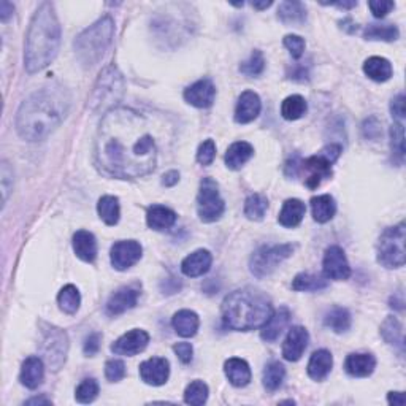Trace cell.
I'll return each instance as SVG.
<instances>
[{"label": "cell", "instance_id": "816d5d0a", "mask_svg": "<svg viewBox=\"0 0 406 406\" xmlns=\"http://www.w3.org/2000/svg\"><path fill=\"white\" fill-rule=\"evenodd\" d=\"M369 7L375 18H384L387 13L392 12L395 3L391 0H373V2H369Z\"/></svg>", "mask_w": 406, "mask_h": 406}, {"label": "cell", "instance_id": "8992f818", "mask_svg": "<svg viewBox=\"0 0 406 406\" xmlns=\"http://www.w3.org/2000/svg\"><path fill=\"white\" fill-rule=\"evenodd\" d=\"M124 92L125 81L123 73L119 72L116 65L109 64L98 75L87 105L92 113L105 114L116 108L121 98L124 97Z\"/></svg>", "mask_w": 406, "mask_h": 406}, {"label": "cell", "instance_id": "603a6c76", "mask_svg": "<svg viewBox=\"0 0 406 406\" xmlns=\"http://www.w3.org/2000/svg\"><path fill=\"white\" fill-rule=\"evenodd\" d=\"M376 369V359L373 354L367 353H354L349 354L344 362V370L348 375L354 378H367L370 376Z\"/></svg>", "mask_w": 406, "mask_h": 406}, {"label": "cell", "instance_id": "277c9868", "mask_svg": "<svg viewBox=\"0 0 406 406\" xmlns=\"http://www.w3.org/2000/svg\"><path fill=\"white\" fill-rule=\"evenodd\" d=\"M272 300L259 289L245 288L229 294L222 301L221 315L226 327L233 330H254L270 319Z\"/></svg>", "mask_w": 406, "mask_h": 406}, {"label": "cell", "instance_id": "681fc988", "mask_svg": "<svg viewBox=\"0 0 406 406\" xmlns=\"http://www.w3.org/2000/svg\"><path fill=\"white\" fill-rule=\"evenodd\" d=\"M283 43H284V46L289 49L290 56H292L294 59H300L301 56H303L306 43L300 35H294V34L286 35V37H284Z\"/></svg>", "mask_w": 406, "mask_h": 406}, {"label": "cell", "instance_id": "30bf717a", "mask_svg": "<svg viewBox=\"0 0 406 406\" xmlns=\"http://www.w3.org/2000/svg\"><path fill=\"white\" fill-rule=\"evenodd\" d=\"M226 210L221 194H219V186L213 178L206 177L200 181V189L197 194V213L203 222H215L221 219Z\"/></svg>", "mask_w": 406, "mask_h": 406}, {"label": "cell", "instance_id": "6f0895ef", "mask_svg": "<svg viewBox=\"0 0 406 406\" xmlns=\"http://www.w3.org/2000/svg\"><path fill=\"white\" fill-rule=\"evenodd\" d=\"M342 146L339 145H335V143H330L328 146L324 148V150L319 152L321 156H324L327 159V161H330L332 164H335V161L339 157V155H342Z\"/></svg>", "mask_w": 406, "mask_h": 406}, {"label": "cell", "instance_id": "9a60e30c", "mask_svg": "<svg viewBox=\"0 0 406 406\" xmlns=\"http://www.w3.org/2000/svg\"><path fill=\"white\" fill-rule=\"evenodd\" d=\"M310 333L305 327L295 326L289 330L283 343V358L289 362H297L308 348Z\"/></svg>", "mask_w": 406, "mask_h": 406}, {"label": "cell", "instance_id": "d6986e66", "mask_svg": "<svg viewBox=\"0 0 406 406\" xmlns=\"http://www.w3.org/2000/svg\"><path fill=\"white\" fill-rule=\"evenodd\" d=\"M213 256L206 249H197L181 262V272L189 278L203 276L211 268Z\"/></svg>", "mask_w": 406, "mask_h": 406}, {"label": "cell", "instance_id": "8d00e7d4", "mask_svg": "<svg viewBox=\"0 0 406 406\" xmlns=\"http://www.w3.org/2000/svg\"><path fill=\"white\" fill-rule=\"evenodd\" d=\"M284 378H286V369H284L281 362H270V364L265 367V370H263V387H265L267 391L275 392L283 386Z\"/></svg>", "mask_w": 406, "mask_h": 406}, {"label": "cell", "instance_id": "7402d4cb", "mask_svg": "<svg viewBox=\"0 0 406 406\" xmlns=\"http://www.w3.org/2000/svg\"><path fill=\"white\" fill-rule=\"evenodd\" d=\"M43 378H45V365H43V360L40 358H35V355H30L23 362V367H21L19 373V381L24 387L34 391L40 384L43 382Z\"/></svg>", "mask_w": 406, "mask_h": 406}, {"label": "cell", "instance_id": "f1b7e54d", "mask_svg": "<svg viewBox=\"0 0 406 406\" xmlns=\"http://www.w3.org/2000/svg\"><path fill=\"white\" fill-rule=\"evenodd\" d=\"M305 213H306V206L303 202L299 199H288L286 202H284L281 211H279L278 221L283 227H288V229L297 227L301 222V219H303Z\"/></svg>", "mask_w": 406, "mask_h": 406}, {"label": "cell", "instance_id": "6da1fadb", "mask_svg": "<svg viewBox=\"0 0 406 406\" xmlns=\"http://www.w3.org/2000/svg\"><path fill=\"white\" fill-rule=\"evenodd\" d=\"M157 127L134 108H113L103 114L96 135L97 166L109 177L135 179L157 167Z\"/></svg>", "mask_w": 406, "mask_h": 406}, {"label": "cell", "instance_id": "d590c367", "mask_svg": "<svg viewBox=\"0 0 406 406\" xmlns=\"http://www.w3.org/2000/svg\"><path fill=\"white\" fill-rule=\"evenodd\" d=\"M328 286V279L326 276L311 275V273H299L292 281V289L299 292H316Z\"/></svg>", "mask_w": 406, "mask_h": 406}, {"label": "cell", "instance_id": "ac0fdd59", "mask_svg": "<svg viewBox=\"0 0 406 406\" xmlns=\"http://www.w3.org/2000/svg\"><path fill=\"white\" fill-rule=\"evenodd\" d=\"M139 289L125 286L118 289L107 301V315L108 316H119L123 312L134 308L139 301Z\"/></svg>", "mask_w": 406, "mask_h": 406}, {"label": "cell", "instance_id": "f35d334b", "mask_svg": "<svg viewBox=\"0 0 406 406\" xmlns=\"http://www.w3.org/2000/svg\"><path fill=\"white\" fill-rule=\"evenodd\" d=\"M381 335L386 339V343L391 346H397L400 351H403V327L397 317L389 316L381 326Z\"/></svg>", "mask_w": 406, "mask_h": 406}, {"label": "cell", "instance_id": "7a4b0ae2", "mask_svg": "<svg viewBox=\"0 0 406 406\" xmlns=\"http://www.w3.org/2000/svg\"><path fill=\"white\" fill-rule=\"evenodd\" d=\"M72 97L62 85H49L35 91L21 103L16 130L26 141L45 140L67 118Z\"/></svg>", "mask_w": 406, "mask_h": 406}, {"label": "cell", "instance_id": "4fadbf2b", "mask_svg": "<svg viewBox=\"0 0 406 406\" xmlns=\"http://www.w3.org/2000/svg\"><path fill=\"white\" fill-rule=\"evenodd\" d=\"M216 98V86L211 80L203 78L184 91V100L195 108H210Z\"/></svg>", "mask_w": 406, "mask_h": 406}, {"label": "cell", "instance_id": "2e32d148", "mask_svg": "<svg viewBox=\"0 0 406 406\" xmlns=\"http://www.w3.org/2000/svg\"><path fill=\"white\" fill-rule=\"evenodd\" d=\"M170 376V364L164 358H151L140 365L141 381L150 386H164Z\"/></svg>", "mask_w": 406, "mask_h": 406}, {"label": "cell", "instance_id": "c3c4849f", "mask_svg": "<svg viewBox=\"0 0 406 406\" xmlns=\"http://www.w3.org/2000/svg\"><path fill=\"white\" fill-rule=\"evenodd\" d=\"M105 376L109 382H118L125 376V365L123 360L112 359L105 364Z\"/></svg>", "mask_w": 406, "mask_h": 406}, {"label": "cell", "instance_id": "5b68a950", "mask_svg": "<svg viewBox=\"0 0 406 406\" xmlns=\"http://www.w3.org/2000/svg\"><path fill=\"white\" fill-rule=\"evenodd\" d=\"M114 35V21L109 15L103 16L92 26L75 38L73 48L76 59L85 69L94 67L98 60L103 58V54L112 45Z\"/></svg>", "mask_w": 406, "mask_h": 406}, {"label": "cell", "instance_id": "cb8c5ba5", "mask_svg": "<svg viewBox=\"0 0 406 406\" xmlns=\"http://www.w3.org/2000/svg\"><path fill=\"white\" fill-rule=\"evenodd\" d=\"M224 371H226L229 382L235 387H245L251 382V369L248 362L243 359H229L224 364Z\"/></svg>", "mask_w": 406, "mask_h": 406}, {"label": "cell", "instance_id": "60d3db41", "mask_svg": "<svg viewBox=\"0 0 406 406\" xmlns=\"http://www.w3.org/2000/svg\"><path fill=\"white\" fill-rule=\"evenodd\" d=\"M400 37V30L394 24H370L364 30L365 40L395 42Z\"/></svg>", "mask_w": 406, "mask_h": 406}, {"label": "cell", "instance_id": "7bdbcfd3", "mask_svg": "<svg viewBox=\"0 0 406 406\" xmlns=\"http://www.w3.org/2000/svg\"><path fill=\"white\" fill-rule=\"evenodd\" d=\"M208 386L203 381H192L184 391V402L188 405H194V406H200L203 403H206L208 400Z\"/></svg>", "mask_w": 406, "mask_h": 406}, {"label": "cell", "instance_id": "3957f363", "mask_svg": "<svg viewBox=\"0 0 406 406\" xmlns=\"http://www.w3.org/2000/svg\"><path fill=\"white\" fill-rule=\"evenodd\" d=\"M60 24L53 3L43 2L32 16L26 35L24 67L29 73L46 69L56 59L60 46Z\"/></svg>", "mask_w": 406, "mask_h": 406}, {"label": "cell", "instance_id": "d6a6232c", "mask_svg": "<svg viewBox=\"0 0 406 406\" xmlns=\"http://www.w3.org/2000/svg\"><path fill=\"white\" fill-rule=\"evenodd\" d=\"M97 213L107 226H116L121 218V206L118 197L103 195L97 203Z\"/></svg>", "mask_w": 406, "mask_h": 406}, {"label": "cell", "instance_id": "be15d7a7", "mask_svg": "<svg viewBox=\"0 0 406 406\" xmlns=\"http://www.w3.org/2000/svg\"><path fill=\"white\" fill-rule=\"evenodd\" d=\"M328 5H335V7L343 8V10H351V8H354L355 5H358V2H332Z\"/></svg>", "mask_w": 406, "mask_h": 406}, {"label": "cell", "instance_id": "484cf974", "mask_svg": "<svg viewBox=\"0 0 406 406\" xmlns=\"http://www.w3.org/2000/svg\"><path fill=\"white\" fill-rule=\"evenodd\" d=\"M172 326L179 337L191 338V337H195L197 332H199L200 319L199 316H197V312L191 310H181L178 312H175Z\"/></svg>", "mask_w": 406, "mask_h": 406}, {"label": "cell", "instance_id": "680465c9", "mask_svg": "<svg viewBox=\"0 0 406 406\" xmlns=\"http://www.w3.org/2000/svg\"><path fill=\"white\" fill-rule=\"evenodd\" d=\"M13 13H15L13 3L7 2V0L0 2V19H2V23H7V21L13 16Z\"/></svg>", "mask_w": 406, "mask_h": 406}, {"label": "cell", "instance_id": "e575fe53", "mask_svg": "<svg viewBox=\"0 0 406 406\" xmlns=\"http://www.w3.org/2000/svg\"><path fill=\"white\" fill-rule=\"evenodd\" d=\"M324 324L335 333L348 332L351 328V312L346 308H343V306H335L324 317Z\"/></svg>", "mask_w": 406, "mask_h": 406}, {"label": "cell", "instance_id": "d4e9b609", "mask_svg": "<svg viewBox=\"0 0 406 406\" xmlns=\"http://www.w3.org/2000/svg\"><path fill=\"white\" fill-rule=\"evenodd\" d=\"M73 251L83 262H94L97 257V241L94 235L87 230H78L73 235Z\"/></svg>", "mask_w": 406, "mask_h": 406}, {"label": "cell", "instance_id": "ba28073f", "mask_svg": "<svg viewBox=\"0 0 406 406\" xmlns=\"http://www.w3.org/2000/svg\"><path fill=\"white\" fill-rule=\"evenodd\" d=\"M40 351L49 369L59 371L67 360L69 337L67 332L56 326L42 322V344Z\"/></svg>", "mask_w": 406, "mask_h": 406}, {"label": "cell", "instance_id": "4316f807", "mask_svg": "<svg viewBox=\"0 0 406 406\" xmlns=\"http://www.w3.org/2000/svg\"><path fill=\"white\" fill-rule=\"evenodd\" d=\"M333 367V358L330 351L319 349L312 353L311 359L308 362V376L315 381L326 380L328 373H330Z\"/></svg>", "mask_w": 406, "mask_h": 406}, {"label": "cell", "instance_id": "ffe728a7", "mask_svg": "<svg viewBox=\"0 0 406 406\" xmlns=\"http://www.w3.org/2000/svg\"><path fill=\"white\" fill-rule=\"evenodd\" d=\"M289 321H290V311L286 308V306H281V308L276 310L275 312H272L270 319L261 327L262 328L261 337L263 342L267 343L276 342L279 335L284 332V328L289 326Z\"/></svg>", "mask_w": 406, "mask_h": 406}, {"label": "cell", "instance_id": "db71d44e", "mask_svg": "<svg viewBox=\"0 0 406 406\" xmlns=\"http://www.w3.org/2000/svg\"><path fill=\"white\" fill-rule=\"evenodd\" d=\"M100 343H102V333H98V332L91 333L85 342V348H83L85 354L86 355H96L98 353V349H100Z\"/></svg>", "mask_w": 406, "mask_h": 406}, {"label": "cell", "instance_id": "e0dca14e", "mask_svg": "<svg viewBox=\"0 0 406 406\" xmlns=\"http://www.w3.org/2000/svg\"><path fill=\"white\" fill-rule=\"evenodd\" d=\"M261 97L252 91H245L238 98L237 107H235V121L238 124L252 123L261 114Z\"/></svg>", "mask_w": 406, "mask_h": 406}, {"label": "cell", "instance_id": "ee69618b", "mask_svg": "<svg viewBox=\"0 0 406 406\" xmlns=\"http://www.w3.org/2000/svg\"><path fill=\"white\" fill-rule=\"evenodd\" d=\"M263 69H265V59H263V54L259 49H254L249 59L240 65V72L246 76H259Z\"/></svg>", "mask_w": 406, "mask_h": 406}, {"label": "cell", "instance_id": "83f0119b", "mask_svg": "<svg viewBox=\"0 0 406 406\" xmlns=\"http://www.w3.org/2000/svg\"><path fill=\"white\" fill-rule=\"evenodd\" d=\"M177 222V213L162 205H152L148 208L146 224L152 230H167Z\"/></svg>", "mask_w": 406, "mask_h": 406}, {"label": "cell", "instance_id": "6125c7cd", "mask_svg": "<svg viewBox=\"0 0 406 406\" xmlns=\"http://www.w3.org/2000/svg\"><path fill=\"white\" fill-rule=\"evenodd\" d=\"M26 405H53V402L46 397H34L27 400Z\"/></svg>", "mask_w": 406, "mask_h": 406}, {"label": "cell", "instance_id": "7dc6e473", "mask_svg": "<svg viewBox=\"0 0 406 406\" xmlns=\"http://www.w3.org/2000/svg\"><path fill=\"white\" fill-rule=\"evenodd\" d=\"M216 157V145L215 141L211 139H208L203 141V143L199 146V150H197V161L202 166H211L213 161H215Z\"/></svg>", "mask_w": 406, "mask_h": 406}, {"label": "cell", "instance_id": "836d02e7", "mask_svg": "<svg viewBox=\"0 0 406 406\" xmlns=\"http://www.w3.org/2000/svg\"><path fill=\"white\" fill-rule=\"evenodd\" d=\"M278 18L284 24H303L306 19V8L301 2H283L278 8Z\"/></svg>", "mask_w": 406, "mask_h": 406}, {"label": "cell", "instance_id": "8fae6325", "mask_svg": "<svg viewBox=\"0 0 406 406\" xmlns=\"http://www.w3.org/2000/svg\"><path fill=\"white\" fill-rule=\"evenodd\" d=\"M141 252H143V248H141L139 241L123 240L112 246L109 259H112V265L116 268V270L124 272L127 270V268L134 267L135 263L141 259Z\"/></svg>", "mask_w": 406, "mask_h": 406}, {"label": "cell", "instance_id": "9c48e42d", "mask_svg": "<svg viewBox=\"0 0 406 406\" xmlns=\"http://www.w3.org/2000/svg\"><path fill=\"white\" fill-rule=\"evenodd\" d=\"M294 252L292 245H270L262 246L251 256L249 270L256 278L272 275L281 263Z\"/></svg>", "mask_w": 406, "mask_h": 406}, {"label": "cell", "instance_id": "f907efd6", "mask_svg": "<svg viewBox=\"0 0 406 406\" xmlns=\"http://www.w3.org/2000/svg\"><path fill=\"white\" fill-rule=\"evenodd\" d=\"M13 191V172L8 162H2V192H3V206L8 200V194Z\"/></svg>", "mask_w": 406, "mask_h": 406}, {"label": "cell", "instance_id": "44dd1931", "mask_svg": "<svg viewBox=\"0 0 406 406\" xmlns=\"http://www.w3.org/2000/svg\"><path fill=\"white\" fill-rule=\"evenodd\" d=\"M303 166L305 170H308L311 173L310 178H306V186H308L310 189H316L317 186L321 184V179L322 178H330L332 177V166L333 164L330 161H327L326 157L317 155V156H311L303 161Z\"/></svg>", "mask_w": 406, "mask_h": 406}, {"label": "cell", "instance_id": "f546056e", "mask_svg": "<svg viewBox=\"0 0 406 406\" xmlns=\"http://www.w3.org/2000/svg\"><path fill=\"white\" fill-rule=\"evenodd\" d=\"M364 72L370 80L376 81V83H384V81L391 80L394 69H392V64L389 62L387 59L380 58V56H373L365 60Z\"/></svg>", "mask_w": 406, "mask_h": 406}, {"label": "cell", "instance_id": "f5cc1de1", "mask_svg": "<svg viewBox=\"0 0 406 406\" xmlns=\"http://www.w3.org/2000/svg\"><path fill=\"white\" fill-rule=\"evenodd\" d=\"M173 351L183 364H191L192 358H194V348H192L191 343H186V342L177 343L173 346Z\"/></svg>", "mask_w": 406, "mask_h": 406}, {"label": "cell", "instance_id": "11a10c76", "mask_svg": "<svg viewBox=\"0 0 406 406\" xmlns=\"http://www.w3.org/2000/svg\"><path fill=\"white\" fill-rule=\"evenodd\" d=\"M391 113H392V118L397 119V123H400V121L405 118V94L403 92H400L397 97L392 98Z\"/></svg>", "mask_w": 406, "mask_h": 406}, {"label": "cell", "instance_id": "7c38bea8", "mask_svg": "<svg viewBox=\"0 0 406 406\" xmlns=\"http://www.w3.org/2000/svg\"><path fill=\"white\" fill-rule=\"evenodd\" d=\"M324 276L333 281H344L351 276V267L346 259L344 251L339 246H330L327 248L322 261Z\"/></svg>", "mask_w": 406, "mask_h": 406}, {"label": "cell", "instance_id": "e7e4bbea", "mask_svg": "<svg viewBox=\"0 0 406 406\" xmlns=\"http://www.w3.org/2000/svg\"><path fill=\"white\" fill-rule=\"evenodd\" d=\"M251 5H252V8H256V10H267L268 7H272L273 2L272 0H268V2H252Z\"/></svg>", "mask_w": 406, "mask_h": 406}, {"label": "cell", "instance_id": "52a82bcc", "mask_svg": "<svg viewBox=\"0 0 406 406\" xmlns=\"http://www.w3.org/2000/svg\"><path fill=\"white\" fill-rule=\"evenodd\" d=\"M405 238L406 226L400 222L384 230L378 241V262L386 268H400L405 265Z\"/></svg>", "mask_w": 406, "mask_h": 406}, {"label": "cell", "instance_id": "b9f144b4", "mask_svg": "<svg viewBox=\"0 0 406 406\" xmlns=\"http://www.w3.org/2000/svg\"><path fill=\"white\" fill-rule=\"evenodd\" d=\"M268 210V199L262 194H251L245 202V216L251 221H262Z\"/></svg>", "mask_w": 406, "mask_h": 406}, {"label": "cell", "instance_id": "5bb4252c", "mask_svg": "<svg viewBox=\"0 0 406 406\" xmlns=\"http://www.w3.org/2000/svg\"><path fill=\"white\" fill-rule=\"evenodd\" d=\"M148 343H150V335L140 328H134L119 337L112 344V351L118 355H136L146 349Z\"/></svg>", "mask_w": 406, "mask_h": 406}, {"label": "cell", "instance_id": "94428289", "mask_svg": "<svg viewBox=\"0 0 406 406\" xmlns=\"http://www.w3.org/2000/svg\"><path fill=\"white\" fill-rule=\"evenodd\" d=\"M387 402L394 406H403L406 403V397L403 392H389Z\"/></svg>", "mask_w": 406, "mask_h": 406}, {"label": "cell", "instance_id": "bcb514c9", "mask_svg": "<svg viewBox=\"0 0 406 406\" xmlns=\"http://www.w3.org/2000/svg\"><path fill=\"white\" fill-rule=\"evenodd\" d=\"M391 148L397 157L405 156V130L402 123H395L391 127Z\"/></svg>", "mask_w": 406, "mask_h": 406}, {"label": "cell", "instance_id": "4dcf8cb0", "mask_svg": "<svg viewBox=\"0 0 406 406\" xmlns=\"http://www.w3.org/2000/svg\"><path fill=\"white\" fill-rule=\"evenodd\" d=\"M254 155V148L248 141H235L226 152V166L230 170H240Z\"/></svg>", "mask_w": 406, "mask_h": 406}, {"label": "cell", "instance_id": "1f68e13d", "mask_svg": "<svg viewBox=\"0 0 406 406\" xmlns=\"http://www.w3.org/2000/svg\"><path fill=\"white\" fill-rule=\"evenodd\" d=\"M311 211H312V218H315V221L326 224L330 221V219H333L335 213H337V203H335L333 197L328 194L312 197Z\"/></svg>", "mask_w": 406, "mask_h": 406}, {"label": "cell", "instance_id": "f6af8a7d", "mask_svg": "<svg viewBox=\"0 0 406 406\" xmlns=\"http://www.w3.org/2000/svg\"><path fill=\"white\" fill-rule=\"evenodd\" d=\"M98 395V384L92 378H87V380L81 381V384L76 387L75 398L76 402L80 403H92L97 398Z\"/></svg>", "mask_w": 406, "mask_h": 406}, {"label": "cell", "instance_id": "91938a15", "mask_svg": "<svg viewBox=\"0 0 406 406\" xmlns=\"http://www.w3.org/2000/svg\"><path fill=\"white\" fill-rule=\"evenodd\" d=\"M178 181H179V173L177 172V170H170V172H167L162 177V184L167 186V188H172V186L177 184Z\"/></svg>", "mask_w": 406, "mask_h": 406}, {"label": "cell", "instance_id": "74e56055", "mask_svg": "<svg viewBox=\"0 0 406 406\" xmlns=\"http://www.w3.org/2000/svg\"><path fill=\"white\" fill-rule=\"evenodd\" d=\"M58 303L59 308L62 310L65 315H75V312L80 310L81 305L80 290L76 289L73 284H67V286L60 289V292L58 295Z\"/></svg>", "mask_w": 406, "mask_h": 406}, {"label": "cell", "instance_id": "ab89813d", "mask_svg": "<svg viewBox=\"0 0 406 406\" xmlns=\"http://www.w3.org/2000/svg\"><path fill=\"white\" fill-rule=\"evenodd\" d=\"M306 109H308V103H306L305 98L299 94L286 97L281 103V114L283 118L288 121L300 119L306 113Z\"/></svg>", "mask_w": 406, "mask_h": 406}, {"label": "cell", "instance_id": "9f6ffc18", "mask_svg": "<svg viewBox=\"0 0 406 406\" xmlns=\"http://www.w3.org/2000/svg\"><path fill=\"white\" fill-rule=\"evenodd\" d=\"M364 135L367 136V139L370 140H376L378 136H380L381 134V127H380V123H378L376 118H370L367 119L364 123Z\"/></svg>", "mask_w": 406, "mask_h": 406}]
</instances>
